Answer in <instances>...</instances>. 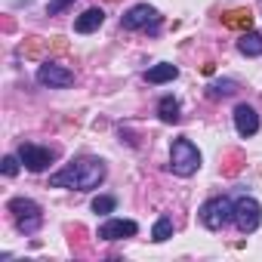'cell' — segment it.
Returning a JSON list of instances; mask_svg holds the SVG:
<instances>
[{
  "instance_id": "8992f818",
  "label": "cell",
  "mask_w": 262,
  "mask_h": 262,
  "mask_svg": "<svg viewBox=\"0 0 262 262\" xmlns=\"http://www.w3.org/2000/svg\"><path fill=\"white\" fill-rule=\"evenodd\" d=\"M120 25L126 31H142V28H158L161 25V16L155 7L148 4H136V7H129L123 16H120Z\"/></svg>"
},
{
  "instance_id": "30bf717a",
  "label": "cell",
  "mask_w": 262,
  "mask_h": 262,
  "mask_svg": "<svg viewBox=\"0 0 262 262\" xmlns=\"http://www.w3.org/2000/svg\"><path fill=\"white\" fill-rule=\"evenodd\" d=\"M234 126H237V133L247 139V136H256L259 133V114H256V108H250V105H237L234 108Z\"/></svg>"
},
{
  "instance_id": "e0dca14e",
  "label": "cell",
  "mask_w": 262,
  "mask_h": 262,
  "mask_svg": "<svg viewBox=\"0 0 262 262\" xmlns=\"http://www.w3.org/2000/svg\"><path fill=\"white\" fill-rule=\"evenodd\" d=\"M167 237H173V219H170V216H161V219L155 222V228H151V241H155V244H164Z\"/></svg>"
},
{
  "instance_id": "ac0fdd59",
  "label": "cell",
  "mask_w": 262,
  "mask_h": 262,
  "mask_svg": "<svg viewBox=\"0 0 262 262\" xmlns=\"http://www.w3.org/2000/svg\"><path fill=\"white\" fill-rule=\"evenodd\" d=\"M114 207H117V201H114L111 194H99V198H93V213L108 216V213H114Z\"/></svg>"
},
{
  "instance_id": "9c48e42d",
  "label": "cell",
  "mask_w": 262,
  "mask_h": 262,
  "mask_svg": "<svg viewBox=\"0 0 262 262\" xmlns=\"http://www.w3.org/2000/svg\"><path fill=\"white\" fill-rule=\"evenodd\" d=\"M37 83H43V86H71V83H74V74H71L65 65L47 59V62L37 68Z\"/></svg>"
},
{
  "instance_id": "9a60e30c",
  "label": "cell",
  "mask_w": 262,
  "mask_h": 262,
  "mask_svg": "<svg viewBox=\"0 0 262 262\" xmlns=\"http://www.w3.org/2000/svg\"><path fill=\"white\" fill-rule=\"evenodd\" d=\"M158 114H161V120L164 123H179V102L173 99V96H164L161 102H158Z\"/></svg>"
},
{
  "instance_id": "d6986e66",
  "label": "cell",
  "mask_w": 262,
  "mask_h": 262,
  "mask_svg": "<svg viewBox=\"0 0 262 262\" xmlns=\"http://www.w3.org/2000/svg\"><path fill=\"white\" fill-rule=\"evenodd\" d=\"M43 50H50V40H40V37H28V47H25V56L37 59Z\"/></svg>"
},
{
  "instance_id": "52a82bcc",
  "label": "cell",
  "mask_w": 262,
  "mask_h": 262,
  "mask_svg": "<svg viewBox=\"0 0 262 262\" xmlns=\"http://www.w3.org/2000/svg\"><path fill=\"white\" fill-rule=\"evenodd\" d=\"M19 161L25 164V170L43 173V170L56 161V151H53V148H40V145H34V142H22V145H19Z\"/></svg>"
},
{
  "instance_id": "3957f363",
  "label": "cell",
  "mask_w": 262,
  "mask_h": 262,
  "mask_svg": "<svg viewBox=\"0 0 262 262\" xmlns=\"http://www.w3.org/2000/svg\"><path fill=\"white\" fill-rule=\"evenodd\" d=\"M7 210L16 216V228H19L22 234H34V231L43 225V213H40V207H37L31 198H13V201L7 204Z\"/></svg>"
},
{
  "instance_id": "ba28073f",
  "label": "cell",
  "mask_w": 262,
  "mask_h": 262,
  "mask_svg": "<svg viewBox=\"0 0 262 262\" xmlns=\"http://www.w3.org/2000/svg\"><path fill=\"white\" fill-rule=\"evenodd\" d=\"M139 234V225L133 219H108L99 225V241H123V237H136Z\"/></svg>"
},
{
  "instance_id": "7c38bea8",
  "label": "cell",
  "mask_w": 262,
  "mask_h": 262,
  "mask_svg": "<svg viewBox=\"0 0 262 262\" xmlns=\"http://www.w3.org/2000/svg\"><path fill=\"white\" fill-rule=\"evenodd\" d=\"M222 25L225 28H234V31H250L253 13L250 10H228V13H222Z\"/></svg>"
},
{
  "instance_id": "5b68a950",
  "label": "cell",
  "mask_w": 262,
  "mask_h": 262,
  "mask_svg": "<svg viewBox=\"0 0 262 262\" xmlns=\"http://www.w3.org/2000/svg\"><path fill=\"white\" fill-rule=\"evenodd\" d=\"M259 222H262V207H259V201L256 198H237L234 201V225H237V231L241 234H253L256 228H259Z\"/></svg>"
},
{
  "instance_id": "5bb4252c",
  "label": "cell",
  "mask_w": 262,
  "mask_h": 262,
  "mask_svg": "<svg viewBox=\"0 0 262 262\" xmlns=\"http://www.w3.org/2000/svg\"><path fill=\"white\" fill-rule=\"evenodd\" d=\"M237 50L244 56H262V34L259 31H244L237 40Z\"/></svg>"
},
{
  "instance_id": "8fae6325",
  "label": "cell",
  "mask_w": 262,
  "mask_h": 262,
  "mask_svg": "<svg viewBox=\"0 0 262 262\" xmlns=\"http://www.w3.org/2000/svg\"><path fill=\"white\" fill-rule=\"evenodd\" d=\"M102 22H105V13H102L99 7H93V10H86V13H80V16L74 19V31H77V34H93V31L102 28Z\"/></svg>"
},
{
  "instance_id": "4fadbf2b",
  "label": "cell",
  "mask_w": 262,
  "mask_h": 262,
  "mask_svg": "<svg viewBox=\"0 0 262 262\" xmlns=\"http://www.w3.org/2000/svg\"><path fill=\"white\" fill-rule=\"evenodd\" d=\"M176 77H179V68L176 65H167V62L145 71V80L148 83H167V80H176Z\"/></svg>"
},
{
  "instance_id": "6da1fadb",
  "label": "cell",
  "mask_w": 262,
  "mask_h": 262,
  "mask_svg": "<svg viewBox=\"0 0 262 262\" xmlns=\"http://www.w3.org/2000/svg\"><path fill=\"white\" fill-rule=\"evenodd\" d=\"M105 161L102 158H77L59 173L50 176L53 188H74V191H93L105 182Z\"/></svg>"
},
{
  "instance_id": "ffe728a7",
  "label": "cell",
  "mask_w": 262,
  "mask_h": 262,
  "mask_svg": "<svg viewBox=\"0 0 262 262\" xmlns=\"http://www.w3.org/2000/svg\"><path fill=\"white\" fill-rule=\"evenodd\" d=\"M19 164H22V161H19V155H16V158H13V155H7V158H4V164H0V170H4V176H16V173H19Z\"/></svg>"
},
{
  "instance_id": "7402d4cb",
  "label": "cell",
  "mask_w": 262,
  "mask_h": 262,
  "mask_svg": "<svg viewBox=\"0 0 262 262\" xmlns=\"http://www.w3.org/2000/svg\"><path fill=\"white\" fill-rule=\"evenodd\" d=\"M108 4H114V0H108Z\"/></svg>"
},
{
  "instance_id": "7a4b0ae2",
  "label": "cell",
  "mask_w": 262,
  "mask_h": 262,
  "mask_svg": "<svg viewBox=\"0 0 262 262\" xmlns=\"http://www.w3.org/2000/svg\"><path fill=\"white\" fill-rule=\"evenodd\" d=\"M198 167H201V151H198V145H194L191 139H176V142L170 145V170H173L176 176L188 179V176L198 173Z\"/></svg>"
},
{
  "instance_id": "2e32d148",
  "label": "cell",
  "mask_w": 262,
  "mask_h": 262,
  "mask_svg": "<svg viewBox=\"0 0 262 262\" xmlns=\"http://www.w3.org/2000/svg\"><path fill=\"white\" fill-rule=\"evenodd\" d=\"M231 93H237V80H216V83L207 86V96L210 99H225Z\"/></svg>"
},
{
  "instance_id": "277c9868",
  "label": "cell",
  "mask_w": 262,
  "mask_h": 262,
  "mask_svg": "<svg viewBox=\"0 0 262 262\" xmlns=\"http://www.w3.org/2000/svg\"><path fill=\"white\" fill-rule=\"evenodd\" d=\"M201 222H204V228H210V231L225 228L228 222H234V201H228L225 194H222V198H210V201L201 207Z\"/></svg>"
},
{
  "instance_id": "44dd1931",
  "label": "cell",
  "mask_w": 262,
  "mask_h": 262,
  "mask_svg": "<svg viewBox=\"0 0 262 262\" xmlns=\"http://www.w3.org/2000/svg\"><path fill=\"white\" fill-rule=\"evenodd\" d=\"M74 4V0H50V4H47V16H59L62 10H68Z\"/></svg>"
}]
</instances>
